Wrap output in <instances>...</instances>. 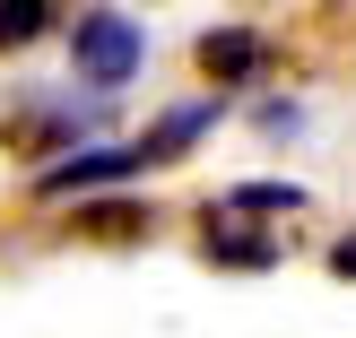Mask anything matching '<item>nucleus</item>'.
<instances>
[{
	"instance_id": "obj_4",
	"label": "nucleus",
	"mask_w": 356,
	"mask_h": 338,
	"mask_svg": "<svg viewBox=\"0 0 356 338\" xmlns=\"http://www.w3.org/2000/svg\"><path fill=\"white\" fill-rule=\"evenodd\" d=\"M200 61L218 69V78H243V69H261V44L252 35H200Z\"/></svg>"
},
{
	"instance_id": "obj_6",
	"label": "nucleus",
	"mask_w": 356,
	"mask_h": 338,
	"mask_svg": "<svg viewBox=\"0 0 356 338\" xmlns=\"http://www.w3.org/2000/svg\"><path fill=\"white\" fill-rule=\"evenodd\" d=\"M226 208H305V191H296V183H235Z\"/></svg>"
},
{
	"instance_id": "obj_1",
	"label": "nucleus",
	"mask_w": 356,
	"mask_h": 338,
	"mask_svg": "<svg viewBox=\"0 0 356 338\" xmlns=\"http://www.w3.org/2000/svg\"><path fill=\"white\" fill-rule=\"evenodd\" d=\"M70 61H79L87 87H131L139 61H148V35H139V17H122V9H87L79 26H70Z\"/></svg>"
},
{
	"instance_id": "obj_7",
	"label": "nucleus",
	"mask_w": 356,
	"mask_h": 338,
	"mask_svg": "<svg viewBox=\"0 0 356 338\" xmlns=\"http://www.w3.org/2000/svg\"><path fill=\"white\" fill-rule=\"evenodd\" d=\"M209 252L235 260V269H261V260H270V243H261V235H209Z\"/></svg>"
},
{
	"instance_id": "obj_5",
	"label": "nucleus",
	"mask_w": 356,
	"mask_h": 338,
	"mask_svg": "<svg viewBox=\"0 0 356 338\" xmlns=\"http://www.w3.org/2000/svg\"><path fill=\"white\" fill-rule=\"evenodd\" d=\"M52 26V0H0V52L9 44H35Z\"/></svg>"
},
{
	"instance_id": "obj_3",
	"label": "nucleus",
	"mask_w": 356,
	"mask_h": 338,
	"mask_svg": "<svg viewBox=\"0 0 356 338\" xmlns=\"http://www.w3.org/2000/svg\"><path fill=\"white\" fill-rule=\"evenodd\" d=\"M209 121H218V104H183V113H165V121H156L148 139H139V156H148V165H165V156H183L191 139L209 130Z\"/></svg>"
},
{
	"instance_id": "obj_8",
	"label": "nucleus",
	"mask_w": 356,
	"mask_h": 338,
	"mask_svg": "<svg viewBox=\"0 0 356 338\" xmlns=\"http://www.w3.org/2000/svg\"><path fill=\"white\" fill-rule=\"evenodd\" d=\"M330 269H339V278H356V235L339 243V252H330Z\"/></svg>"
},
{
	"instance_id": "obj_2",
	"label": "nucleus",
	"mask_w": 356,
	"mask_h": 338,
	"mask_svg": "<svg viewBox=\"0 0 356 338\" xmlns=\"http://www.w3.org/2000/svg\"><path fill=\"white\" fill-rule=\"evenodd\" d=\"M131 174H148V156L139 148H87V156H61V165H44V191L61 200V191H96V183H131Z\"/></svg>"
}]
</instances>
